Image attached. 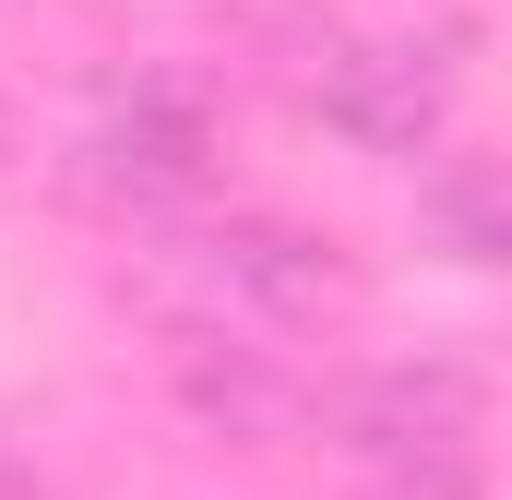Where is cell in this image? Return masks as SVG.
I'll return each instance as SVG.
<instances>
[{
  "instance_id": "1",
  "label": "cell",
  "mask_w": 512,
  "mask_h": 500,
  "mask_svg": "<svg viewBox=\"0 0 512 500\" xmlns=\"http://www.w3.org/2000/svg\"><path fill=\"white\" fill-rule=\"evenodd\" d=\"M334 441L382 477V465H453L477 429H489V381L465 358H417V370H358L334 405Z\"/></svg>"
},
{
  "instance_id": "2",
  "label": "cell",
  "mask_w": 512,
  "mask_h": 500,
  "mask_svg": "<svg viewBox=\"0 0 512 500\" xmlns=\"http://www.w3.org/2000/svg\"><path fill=\"white\" fill-rule=\"evenodd\" d=\"M310 108L358 155H429L441 108H453V60L417 48V36H334L322 72H310Z\"/></svg>"
},
{
  "instance_id": "3",
  "label": "cell",
  "mask_w": 512,
  "mask_h": 500,
  "mask_svg": "<svg viewBox=\"0 0 512 500\" xmlns=\"http://www.w3.org/2000/svg\"><path fill=\"white\" fill-rule=\"evenodd\" d=\"M179 274L203 286V310H227V322H274V334H286V322H322V310L346 298L334 250L298 239V227H262V215L179 239Z\"/></svg>"
},
{
  "instance_id": "4",
  "label": "cell",
  "mask_w": 512,
  "mask_h": 500,
  "mask_svg": "<svg viewBox=\"0 0 512 500\" xmlns=\"http://www.w3.org/2000/svg\"><path fill=\"white\" fill-rule=\"evenodd\" d=\"M84 179L108 203H191L215 179V120L191 84H131L108 120L84 131Z\"/></svg>"
},
{
  "instance_id": "5",
  "label": "cell",
  "mask_w": 512,
  "mask_h": 500,
  "mask_svg": "<svg viewBox=\"0 0 512 500\" xmlns=\"http://www.w3.org/2000/svg\"><path fill=\"white\" fill-rule=\"evenodd\" d=\"M179 405H191L203 429H227V441H274V429L298 417V393L262 370L251 346H215V334L179 346Z\"/></svg>"
},
{
  "instance_id": "6",
  "label": "cell",
  "mask_w": 512,
  "mask_h": 500,
  "mask_svg": "<svg viewBox=\"0 0 512 500\" xmlns=\"http://www.w3.org/2000/svg\"><path fill=\"white\" fill-rule=\"evenodd\" d=\"M417 227L453 250V262H501L512 250V215H501V179L477 167V155H441L429 179H417Z\"/></svg>"
},
{
  "instance_id": "7",
  "label": "cell",
  "mask_w": 512,
  "mask_h": 500,
  "mask_svg": "<svg viewBox=\"0 0 512 500\" xmlns=\"http://www.w3.org/2000/svg\"><path fill=\"white\" fill-rule=\"evenodd\" d=\"M370 500H477V465H465V453H453V465H382Z\"/></svg>"
}]
</instances>
